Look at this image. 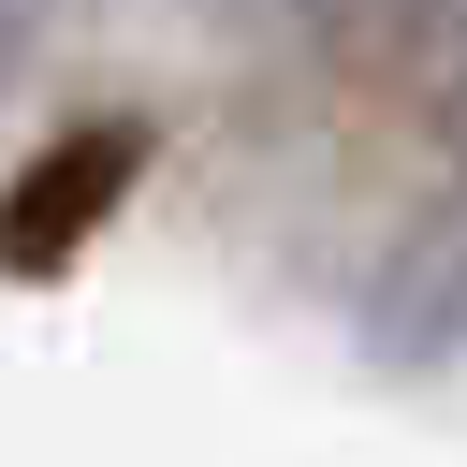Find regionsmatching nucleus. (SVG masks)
Segmentation results:
<instances>
[{"instance_id": "obj_2", "label": "nucleus", "mask_w": 467, "mask_h": 467, "mask_svg": "<svg viewBox=\"0 0 467 467\" xmlns=\"http://www.w3.org/2000/svg\"><path fill=\"white\" fill-rule=\"evenodd\" d=\"M15 58H29V0H0V88H15Z\"/></svg>"}, {"instance_id": "obj_1", "label": "nucleus", "mask_w": 467, "mask_h": 467, "mask_svg": "<svg viewBox=\"0 0 467 467\" xmlns=\"http://www.w3.org/2000/svg\"><path fill=\"white\" fill-rule=\"evenodd\" d=\"M146 161H161L146 117H73V131H44V146L15 161V190H0V277H73V263L117 234V204L146 190Z\"/></svg>"}, {"instance_id": "obj_3", "label": "nucleus", "mask_w": 467, "mask_h": 467, "mask_svg": "<svg viewBox=\"0 0 467 467\" xmlns=\"http://www.w3.org/2000/svg\"><path fill=\"white\" fill-rule=\"evenodd\" d=\"M452 190H467V58H452Z\"/></svg>"}]
</instances>
